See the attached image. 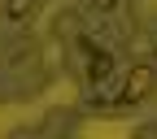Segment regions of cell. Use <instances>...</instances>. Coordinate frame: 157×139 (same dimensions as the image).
<instances>
[{"mask_svg":"<svg viewBox=\"0 0 157 139\" xmlns=\"http://www.w3.org/2000/svg\"><path fill=\"white\" fill-rule=\"evenodd\" d=\"M153 83H157V70H153V65H135V70H127V87H122V104H140L144 96L153 91Z\"/></svg>","mask_w":157,"mask_h":139,"instance_id":"obj_1","label":"cell"},{"mask_svg":"<svg viewBox=\"0 0 157 139\" xmlns=\"http://www.w3.org/2000/svg\"><path fill=\"white\" fill-rule=\"evenodd\" d=\"M109 74H113V57H109L105 48L87 44V78H92V83H105Z\"/></svg>","mask_w":157,"mask_h":139,"instance_id":"obj_2","label":"cell"},{"mask_svg":"<svg viewBox=\"0 0 157 139\" xmlns=\"http://www.w3.org/2000/svg\"><path fill=\"white\" fill-rule=\"evenodd\" d=\"M31 13H35V0H9L5 5V26H22Z\"/></svg>","mask_w":157,"mask_h":139,"instance_id":"obj_3","label":"cell"},{"mask_svg":"<svg viewBox=\"0 0 157 139\" xmlns=\"http://www.w3.org/2000/svg\"><path fill=\"white\" fill-rule=\"evenodd\" d=\"M92 9H96V13H113V9H118V0H92Z\"/></svg>","mask_w":157,"mask_h":139,"instance_id":"obj_4","label":"cell"}]
</instances>
